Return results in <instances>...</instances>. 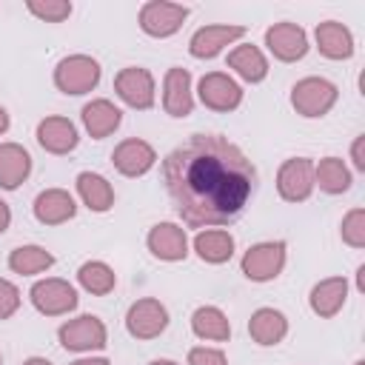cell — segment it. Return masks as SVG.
I'll use <instances>...</instances> for the list:
<instances>
[{"label":"cell","mask_w":365,"mask_h":365,"mask_svg":"<svg viewBox=\"0 0 365 365\" xmlns=\"http://www.w3.org/2000/svg\"><path fill=\"white\" fill-rule=\"evenodd\" d=\"M163 177L174 211L191 228L234 222L257 182L251 160L220 134H191L165 157Z\"/></svg>","instance_id":"cell-1"},{"label":"cell","mask_w":365,"mask_h":365,"mask_svg":"<svg viewBox=\"0 0 365 365\" xmlns=\"http://www.w3.org/2000/svg\"><path fill=\"white\" fill-rule=\"evenodd\" d=\"M97 80H100V66L86 54H71L60 60L54 68V83L66 94H86L97 86Z\"/></svg>","instance_id":"cell-2"},{"label":"cell","mask_w":365,"mask_h":365,"mask_svg":"<svg viewBox=\"0 0 365 365\" xmlns=\"http://www.w3.org/2000/svg\"><path fill=\"white\" fill-rule=\"evenodd\" d=\"M291 103L302 117H322L336 103V86L322 77H305L294 86Z\"/></svg>","instance_id":"cell-3"},{"label":"cell","mask_w":365,"mask_h":365,"mask_svg":"<svg viewBox=\"0 0 365 365\" xmlns=\"http://www.w3.org/2000/svg\"><path fill=\"white\" fill-rule=\"evenodd\" d=\"M31 302L46 317H60L77 308V291L66 279H40L31 288Z\"/></svg>","instance_id":"cell-4"},{"label":"cell","mask_w":365,"mask_h":365,"mask_svg":"<svg viewBox=\"0 0 365 365\" xmlns=\"http://www.w3.org/2000/svg\"><path fill=\"white\" fill-rule=\"evenodd\" d=\"M57 336L66 351H97L106 345V325L97 317L83 314V317L60 325Z\"/></svg>","instance_id":"cell-5"},{"label":"cell","mask_w":365,"mask_h":365,"mask_svg":"<svg viewBox=\"0 0 365 365\" xmlns=\"http://www.w3.org/2000/svg\"><path fill=\"white\" fill-rule=\"evenodd\" d=\"M188 17V9L180 3H165V0H151L140 9V26L151 37H171L182 20Z\"/></svg>","instance_id":"cell-6"},{"label":"cell","mask_w":365,"mask_h":365,"mask_svg":"<svg viewBox=\"0 0 365 365\" xmlns=\"http://www.w3.org/2000/svg\"><path fill=\"white\" fill-rule=\"evenodd\" d=\"M285 265V242H259L245 251L242 257V274L254 282L274 279Z\"/></svg>","instance_id":"cell-7"},{"label":"cell","mask_w":365,"mask_h":365,"mask_svg":"<svg viewBox=\"0 0 365 365\" xmlns=\"http://www.w3.org/2000/svg\"><path fill=\"white\" fill-rule=\"evenodd\" d=\"M277 188L282 194V200L288 202H302L311 197L314 191V165L305 157H294L288 163H282L279 174H277Z\"/></svg>","instance_id":"cell-8"},{"label":"cell","mask_w":365,"mask_h":365,"mask_svg":"<svg viewBox=\"0 0 365 365\" xmlns=\"http://www.w3.org/2000/svg\"><path fill=\"white\" fill-rule=\"evenodd\" d=\"M114 91L131 108H151L154 106V77L145 68H137V66L123 68L114 77Z\"/></svg>","instance_id":"cell-9"},{"label":"cell","mask_w":365,"mask_h":365,"mask_svg":"<svg viewBox=\"0 0 365 365\" xmlns=\"http://www.w3.org/2000/svg\"><path fill=\"white\" fill-rule=\"evenodd\" d=\"M125 325H128V334L131 336H137V339H154V336H160L165 331L168 311L157 299H137L128 308Z\"/></svg>","instance_id":"cell-10"},{"label":"cell","mask_w":365,"mask_h":365,"mask_svg":"<svg viewBox=\"0 0 365 365\" xmlns=\"http://www.w3.org/2000/svg\"><path fill=\"white\" fill-rule=\"evenodd\" d=\"M265 46L271 48V54L282 63H294L299 57H305L308 51V37L297 23H274L265 31Z\"/></svg>","instance_id":"cell-11"},{"label":"cell","mask_w":365,"mask_h":365,"mask_svg":"<svg viewBox=\"0 0 365 365\" xmlns=\"http://www.w3.org/2000/svg\"><path fill=\"white\" fill-rule=\"evenodd\" d=\"M200 100L214 111H234L242 103V88L222 71H211L200 80Z\"/></svg>","instance_id":"cell-12"},{"label":"cell","mask_w":365,"mask_h":365,"mask_svg":"<svg viewBox=\"0 0 365 365\" xmlns=\"http://www.w3.org/2000/svg\"><path fill=\"white\" fill-rule=\"evenodd\" d=\"M163 108L171 117H188L194 108L191 97V74L185 68H168L163 83Z\"/></svg>","instance_id":"cell-13"},{"label":"cell","mask_w":365,"mask_h":365,"mask_svg":"<svg viewBox=\"0 0 365 365\" xmlns=\"http://www.w3.org/2000/svg\"><path fill=\"white\" fill-rule=\"evenodd\" d=\"M154 160H157V154L145 140H123L111 154L114 168L125 177H143L154 165Z\"/></svg>","instance_id":"cell-14"},{"label":"cell","mask_w":365,"mask_h":365,"mask_svg":"<svg viewBox=\"0 0 365 365\" xmlns=\"http://www.w3.org/2000/svg\"><path fill=\"white\" fill-rule=\"evenodd\" d=\"M148 248L154 257L165 259V262H177V259H185L188 254V240H185V231L174 222H160L151 228L148 234Z\"/></svg>","instance_id":"cell-15"},{"label":"cell","mask_w":365,"mask_h":365,"mask_svg":"<svg viewBox=\"0 0 365 365\" xmlns=\"http://www.w3.org/2000/svg\"><path fill=\"white\" fill-rule=\"evenodd\" d=\"M242 34H245L242 26H205V29L194 31L188 48H191V54L200 57V60H205V57H217L228 43L240 40Z\"/></svg>","instance_id":"cell-16"},{"label":"cell","mask_w":365,"mask_h":365,"mask_svg":"<svg viewBox=\"0 0 365 365\" xmlns=\"http://www.w3.org/2000/svg\"><path fill=\"white\" fill-rule=\"evenodd\" d=\"M37 143L51 154H68L77 145V128L66 117H46L37 125Z\"/></svg>","instance_id":"cell-17"},{"label":"cell","mask_w":365,"mask_h":365,"mask_svg":"<svg viewBox=\"0 0 365 365\" xmlns=\"http://www.w3.org/2000/svg\"><path fill=\"white\" fill-rule=\"evenodd\" d=\"M74 211H77V205H74L71 194L63 188H48L34 200V217L43 225H60V222L71 220Z\"/></svg>","instance_id":"cell-18"},{"label":"cell","mask_w":365,"mask_h":365,"mask_svg":"<svg viewBox=\"0 0 365 365\" xmlns=\"http://www.w3.org/2000/svg\"><path fill=\"white\" fill-rule=\"evenodd\" d=\"M31 171V157L23 145L17 143H0V185L3 188H17Z\"/></svg>","instance_id":"cell-19"},{"label":"cell","mask_w":365,"mask_h":365,"mask_svg":"<svg viewBox=\"0 0 365 365\" xmlns=\"http://www.w3.org/2000/svg\"><path fill=\"white\" fill-rule=\"evenodd\" d=\"M317 46L331 60H348L354 54V37L336 20H325V23L317 26Z\"/></svg>","instance_id":"cell-20"},{"label":"cell","mask_w":365,"mask_h":365,"mask_svg":"<svg viewBox=\"0 0 365 365\" xmlns=\"http://www.w3.org/2000/svg\"><path fill=\"white\" fill-rule=\"evenodd\" d=\"M120 120H123L120 108L114 103H108V100H91L88 106H83V123H86V128H88V134L94 140L108 137L120 125Z\"/></svg>","instance_id":"cell-21"},{"label":"cell","mask_w":365,"mask_h":365,"mask_svg":"<svg viewBox=\"0 0 365 365\" xmlns=\"http://www.w3.org/2000/svg\"><path fill=\"white\" fill-rule=\"evenodd\" d=\"M194 251L200 254V259L220 265V262L231 259V254H234V237L225 228H205V231L197 234Z\"/></svg>","instance_id":"cell-22"},{"label":"cell","mask_w":365,"mask_h":365,"mask_svg":"<svg viewBox=\"0 0 365 365\" xmlns=\"http://www.w3.org/2000/svg\"><path fill=\"white\" fill-rule=\"evenodd\" d=\"M228 66H231L242 80H248V83H259V80H265V74H268V60H265L262 51H259L257 46H251V43L231 48V51H228Z\"/></svg>","instance_id":"cell-23"},{"label":"cell","mask_w":365,"mask_h":365,"mask_svg":"<svg viewBox=\"0 0 365 365\" xmlns=\"http://www.w3.org/2000/svg\"><path fill=\"white\" fill-rule=\"evenodd\" d=\"M345 294H348L345 277H331V279L317 282L314 291H311V308H314V314H319V317H334V314L342 308Z\"/></svg>","instance_id":"cell-24"},{"label":"cell","mask_w":365,"mask_h":365,"mask_svg":"<svg viewBox=\"0 0 365 365\" xmlns=\"http://www.w3.org/2000/svg\"><path fill=\"white\" fill-rule=\"evenodd\" d=\"M248 331H251L254 342H259V345H277L288 334V322H285V317L279 311L259 308V311H254V317L248 322Z\"/></svg>","instance_id":"cell-25"},{"label":"cell","mask_w":365,"mask_h":365,"mask_svg":"<svg viewBox=\"0 0 365 365\" xmlns=\"http://www.w3.org/2000/svg\"><path fill=\"white\" fill-rule=\"evenodd\" d=\"M77 191H80V197H83V202L91 208V211H108L111 205H114V188L108 185V180L106 177H100V174H91V171H83L80 177H77Z\"/></svg>","instance_id":"cell-26"},{"label":"cell","mask_w":365,"mask_h":365,"mask_svg":"<svg viewBox=\"0 0 365 365\" xmlns=\"http://www.w3.org/2000/svg\"><path fill=\"white\" fill-rule=\"evenodd\" d=\"M191 328L200 339H214V342H225L231 336V325L225 319V314L214 305H205V308H197L194 317H191Z\"/></svg>","instance_id":"cell-27"},{"label":"cell","mask_w":365,"mask_h":365,"mask_svg":"<svg viewBox=\"0 0 365 365\" xmlns=\"http://www.w3.org/2000/svg\"><path fill=\"white\" fill-rule=\"evenodd\" d=\"M314 182H319V188L325 194H342L351 188V171L345 168V163L339 157H325L314 168Z\"/></svg>","instance_id":"cell-28"},{"label":"cell","mask_w":365,"mask_h":365,"mask_svg":"<svg viewBox=\"0 0 365 365\" xmlns=\"http://www.w3.org/2000/svg\"><path fill=\"white\" fill-rule=\"evenodd\" d=\"M51 262H54V257L40 245H23L9 254V268L14 274H40V271L51 268Z\"/></svg>","instance_id":"cell-29"},{"label":"cell","mask_w":365,"mask_h":365,"mask_svg":"<svg viewBox=\"0 0 365 365\" xmlns=\"http://www.w3.org/2000/svg\"><path fill=\"white\" fill-rule=\"evenodd\" d=\"M77 279H80V285L88 291V294H97V297H103V294H108L111 288H114V271L106 265V262H86V265H80V271H77Z\"/></svg>","instance_id":"cell-30"},{"label":"cell","mask_w":365,"mask_h":365,"mask_svg":"<svg viewBox=\"0 0 365 365\" xmlns=\"http://www.w3.org/2000/svg\"><path fill=\"white\" fill-rule=\"evenodd\" d=\"M26 9L34 17L46 20V23H60V20H66L71 14V3L68 0H29Z\"/></svg>","instance_id":"cell-31"},{"label":"cell","mask_w":365,"mask_h":365,"mask_svg":"<svg viewBox=\"0 0 365 365\" xmlns=\"http://www.w3.org/2000/svg\"><path fill=\"white\" fill-rule=\"evenodd\" d=\"M342 240L354 248H362L365 245V211L362 208H354L345 214L342 220Z\"/></svg>","instance_id":"cell-32"},{"label":"cell","mask_w":365,"mask_h":365,"mask_svg":"<svg viewBox=\"0 0 365 365\" xmlns=\"http://www.w3.org/2000/svg\"><path fill=\"white\" fill-rule=\"evenodd\" d=\"M17 308H20V291L9 279H0V319H9Z\"/></svg>","instance_id":"cell-33"},{"label":"cell","mask_w":365,"mask_h":365,"mask_svg":"<svg viewBox=\"0 0 365 365\" xmlns=\"http://www.w3.org/2000/svg\"><path fill=\"white\" fill-rule=\"evenodd\" d=\"M188 365H225V354L217 348H191Z\"/></svg>","instance_id":"cell-34"},{"label":"cell","mask_w":365,"mask_h":365,"mask_svg":"<svg viewBox=\"0 0 365 365\" xmlns=\"http://www.w3.org/2000/svg\"><path fill=\"white\" fill-rule=\"evenodd\" d=\"M365 134H359L356 140H354V145H351V157H354V165L359 168V171H365Z\"/></svg>","instance_id":"cell-35"},{"label":"cell","mask_w":365,"mask_h":365,"mask_svg":"<svg viewBox=\"0 0 365 365\" xmlns=\"http://www.w3.org/2000/svg\"><path fill=\"white\" fill-rule=\"evenodd\" d=\"M9 222H11V211H9V205L0 200V234L9 228Z\"/></svg>","instance_id":"cell-36"},{"label":"cell","mask_w":365,"mask_h":365,"mask_svg":"<svg viewBox=\"0 0 365 365\" xmlns=\"http://www.w3.org/2000/svg\"><path fill=\"white\" fill-rule=\"evenodd\" d=\"M71 365H108V359H77Z\"/></svg>","instance_id":"cell-37"},{"label":"cell","mask_w":365,"mask_h":365,"mask_svg":"<svg viewBox=\"0 0 365 365\" xmlns=\"http://www.w3.org/2000/svg\"><path fill=\"white\" fill-rule=\"evenodd\" d=\"M6 128H9V114H6V108L0 106V134H3Z\"/></svg>","instance_id":"cell-38"},{"label":"cell","mask_w":365,"mask_h":365,"mask_svg":"<svg viewBox=\"0 0 365 365\" xmlns=\"http://www.w3.org/2000/svg\"><path fill=\"white\" fill-rule=\"evenodd\" d=\"M23 365H51L48 359H40V356H31V359H26Z\"/></svg>","instance_id":"cell-39"},{"label":"cell","mask_w":365,"mask_h":365,"mask_svg":"<svg viewBox=\"0 0 365 365\" xmlns=\"http://www.w3.org/2000/svg\"><path fill=\"white\" fill-rule=\"evenodd\" d=\"M151 365H177V362H171V359H154Z\"/></svg>","instance_id":"cell-40"},{"label":"cell","mask_w":365,"mask_h":365,"mask_svg":"<svg viewBox=\"0 0 365 365\" xmlns=\"http://www.w3.org/2000/svg\"><path fill=\"white\" fill-rule=\"evenodd\" d=\"M356 365H365V359H359V362H356Z\"/></svg>","instance_id":"cell-41"}]
</instances>
